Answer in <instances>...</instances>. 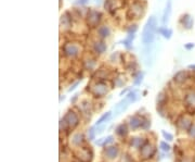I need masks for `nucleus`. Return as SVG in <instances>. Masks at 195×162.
Listing matches in <instances>:
<instances>
[{
	"mask_svg": "<svg viewBox=\"0 0 195 162\" xmlns=\"http://www.w3.org/2000/svg\"><path fill=\"white\" fill-rule=\"evenodd\" d=\"M116 133H117V135H119L120 137L126 136L127 133H128V129H127L126 124H120V125L116 129Z\"/></svg>",
	"mask_w": 195,
	"mask_h": 162,
	"instance_id": "obj_18",
	"label": "nucleus"
},
{
	"mask_svg": "<svg viewBox=\"0 0 195 162\" xmlns=\"http://www.w3.org/2000/svg\"><path fill=\"white\" fill-rule=\"evenodd\" d=\"M194 48H195V44L194 43H188V44H186V45H184V49H186V50H188V51L193 50Z\"/></svg>",
	"mask_w": 195,
	"mask_h": 162,
	"instance_id": "obj_24",
	"label": "nucleus"
},
{
	"mask_svg": "<svg viewBox=\"0 0 195 162\" xmlns=\"http://www.w3.org/2000/svg\"><path fill=\"white\" fill-rule=\"evenodd\" d=\"M157 19L152 15L148 19L146 23H145L144 27H143L142 35H141V41L143 45H151L154 43L155 34L157 32Z\"/></svg>",
	"mask_w": 195,
	"mask_h": 162,
	"instance_id": "obj_1",
	"label": "nucleus"
},
{
	"mask_svg": "<svg viewBox=\"0 0 195 162\" xmlns=\"http://www.w3.org/2000/svg\"><path fill=\"white\" fill-rule=\"evenodd\" d=\"M109 117H111V112H106L105 114H103L102 117L100 118V119L98 120V122L95 123V125H97V126H99V125H101V124L105 123V122H106L107 120L109 119Z\"/></svg>",
	"mask_w": 195,
	"mask_h": 162,
	"instance_id": "obj_19",
	"label": "nucleus"
},
{
	"mask_svg": "<svg viewBox=\"0 0 195 162\" xmlns=\"http://www.w3.org/2000/svg\"><path fill=\"white\" fill-rule=\"evenodd\" d=\"M143 61H144V64L148 68H151L154 63L155 60V46L153 44L151 45H145L144 49H143Z\"/></svg>",
	"mask_w": 195,
	"mask_h": 162,
	"instance_id": "obj_2",
	"label": "nucleus"
},
{
	"mask_svg": "<svg viewBox=\"0 0 195 162\" xmlns=\"http://www.w3.org/2000/svg\"><path fill=\"white\" fill-rule=\"evenodd\" d=\"M186 79H188V71H184V70L177 72L176 75L174 76L175 82H177V83H183Z\"/></svg>",
	"mask_w": 195,
	"mask_h": 162,
	"instance_id": "obj_12",
	"label": "nucleus"
},
{
	"mask_svg": "<svg viewBox=\"0 0 195 162\" xmlns=\"http://www.w3.org/2000/svg\"><path fill=\"white\" fill-rule=\"evenodd\" d=\"M89 2V0H77L76 3L77 5H80V6H85Z\"/></svg>",
	"mask_w": 195,
	"mask_h": 162,
	"instance_id": "obj_31",
	"label": "nucleus"
},
{
	"mask_svg": "<svg viewBox=\"0 0 195 162\" xmlns=\"http://www.w3.org/2000/svg\"><path fill=\"white\" fill-rule=\"evenodd\" d=\"M126 98L130 101V102H134V101L137 100V98H138V96H137V91H130V93L126 96Z\"/></svg>",
	"mask_w": 195,
	"mask_h": 162,
	"instance_id": "obj_20",
	"label": "nucleus"
},
{
	"mask_svg": "<svg viewBox=\"0 0 195 162\" xmlns=\"http://www.w3.org/2000/svg\"><path fill=\"white\" fill-rule=\"evenodd\" d=\"M102 2H103V0H94V3L98 6V7H99V6L102 5Z\"/></svg>",
	"mask_w": 195,
	"mask_h": 162,
	"instance_id": "obj_33",
	"label": "nucleus"
},
{
	"mask_svg": "<svg viewBox=\"0 0 195 162\" xmlns=\"http://www.w3.org/2000/svg\"><path fill=\"white\" fill-rule=\"evenodd\" d=\"M142 79H143V73H139V76L137 77V79L134 81V84H136V85H139V84L142 82Z\"/></svg>",
	"mask_w": 195,
	"mask_h": 162,
	"instance_id": "obj_26",
	"label": "nucleus"
},
{
	"mask_svg": "<svg viewBox=\"0 0 195 162\" xmlns=\"http://www.w3.org/2000/svg\"><path fill=\"white\" fill-rule=\"evenodd\" d=\"M93 93H94L95 96L101 97V96L105 95L107 93V86L104 83H102V82L95 84V86L93 87Z\"/></svg>",
	"mask_w": 195,
	"mask_h": 162,
	"instance_id": "obj_8",
	"label": "nucleus"
},
{
	"mask_svg": "<svg viewBox=\"0 0 195 162\" xmlns=\"http://www.w3.org/2000/svg\"><path fill=\"white\" fill-rule=\"evenodd\" d=\"M134 37H136L134 34H128L127 38H125L121 43H123V45H124L127 49H131V48H132V41L133 39H134Z\"/></svg>",
	"mask_w": 195,
	"mask_h": 162,
	"instance_id": "obj_16",
	"label": "nucleus"
},
{
	"mask_svg": "<svg viewBox=\"0 0 195 162\" xmlns=\"http://www.w3.org/2000/svg\"><path fill=\"white\" fill-rule=\"evenodd\" d=\"M78 84H79V82H76V83H75L74 85L72 86L71 88L68 89V91H74V89H76V87H77V86H78Z\"/></svg>",
	"mask_w": 195,
	"mask_h": 162,
	"instance_id": "obj_32",
	"label": "nucleus"
},
{
	"mask_svg": "<svg viewBox=\"0 0 195 162\" xmlns=\"http://www.w3.org/2000/svg\"><path fill=\"white\" fill-rule=\"evenodd\" d=\"M142 123H143V121L139 117H133L130 119V125L133 129H138V127L142 126Z\"/></svg>",
	"mask_w": 195,
	"mask_h": 162,
	"instance_id": "obj_17",
	"label": "nucleus"
},
{
	"mask_svg": "<svg viewBox=\"0 0 195 162\" xmlns=\"http://www.w3.org/2000/svg\"><path fill=\"white\" fill-rule=\"evenodd\" d=\"M95 65V62H94V60H91V59H89V60H87L86 61V68L87 69H89V70H91L93 67Z\"/></svg>",
	"mask_w": 195,
	"mask_h": 162,
	"instance_id": "obj_23",
	"label": "nucleus"
},
{
	"mask_svg": "<svg viewBox=\"0 0 195 162\" xmlns=\"http://www.w3.org/2000/svg\"><path fill=\"white\" fill-rule=\"evenodd\" d=\"M172 11V5H171V0H168V2L166 5V8L164 10V13H163V24H167L170 19V15H171Z\"/></svg>",
	"mask_w": 195,
	"mask_h": 162,
	"instance_id": "obj_9",
	"label": "nucleus"
},
{
	"mask_svg": "<svg viewBox=\"0 0 195 162\" xmlns=\"http://www.w3.org/2000/svg\"><path fill=\"white\" fill-rule=\"evenodd\" d=\"M98 35L100 36L101 38H107L111 35V29L107 25H101L98 27Z\"/></svg>",
	"mask_w": 195,
	"mask_h": 162,
	"instance_id": "obj_10",
	"label": "nucleus"
},
{
	"mask_svg": "<svg viewBox=\"0 0 195 162\" xmlns=\"http://www.w3.org/2000/svg\"><path fill=\"white\" fill-rule=\"evenodd\" d=\"M63 51H64L65 56H67V57H69V58H74V57H76V56H78L79 47L76 45V44L68 43V44H66V45H64Z\"/></svg>",
	"mask_w": 195,
	"mask_h": 162,
	"instance_id": "obj_3",
	"label": "nucleus"
},
{
	"mask_svg": "<svg viewBox=\"0 0 195 162\" xmlns=\"http://www.w3.org/2000/svg\"><path fill=\"white\" fill-rule=\"evenodd\" d=\"M105 155H106L107 158L109 159H114V158L117 157L118 155V149L116 147H109L105 149Z\"/></svg>",
	"mask_w": 195,
	"mask_h": 162,
	"instance_id": "obj_15",
	"label": "nucleus"
},
{
	"mask_svg": "<svg viewBox=\"0 0 195 162\" xmlns=\"http://www.w3.org/2000/svg\"><path fill=\"white\" fill-rule=\"evenodd\" d=\"M106 48H107L106 45H105L103 41H95V43L93 44V50L97 53H99V55L104 53L105 51H106Z\"/></svg>",
	"mask_w": 195,
	"mask_h": 162,
	"instance_id": "obj_11",
	"label": "nucleus"
},
{
	"mask_svg": "<svg viewBox=\"0 0 195 162\" xmlns=\"http://www.w3.org/2000/svg\"><path fill=\"white\" fill-rule=\"evenodd\" d=\"M188 69H190V70H194L195 71V64H190L188 67Z\"/></svg>",
	"mask_w": 195,
	"mask_h": 162,
	"instance_id": "obj_34",
	"label": "nucleus"
},
{
	"mask_svg": "<svg viewBox=\"0 0 195 162\" xmlns=\"http://www.w3.org/2000/svg\"><path fill=\"white\" fill-rule=\"evenodd\" d=\"M101 13L99 11H97V10H90V11L88 12V24L90 25V26H97L98 24H99V22L101 21Z\"/></svg>",
	"mask_w": 195,
	"mask_h": 162,
	"instance_id": "obj_5",
	"label": "nucleus"
},
{
	"mask_svg": "<svg viewBox=\"0 0 195 162\" xmlns=\"http://www.w3.org/2000/svg\"><path fill=\"white\" fill-rule=\"evenodd\" d=\"M162 133H163V136H164V137L167 139V141H172V135H170V134L166 133L165 131H163Z\"/></svg>",
	"mask_w": 195,
	"mask_h": 162,
	"instance_id": "obj_28",
	"label": "nucleus"
},
{
	"mask_svg": "<svg viewBox=\"0 0 195 162\" xmlns=\"http://www.w3.org/2000/svg\"><path fill=\"white\" fill-rule=\"evenodd\" d=\"M94 129H93V127H91L90 129H89V138L90 139H93L94 138Z\"/></svg>",
	"mask_w": 195,
	"mask_h": 162,
	"instance_id": "obj_30",
	"label": "nucleus"
},
{
	"mask_svg": "<svg viewBox=\"0 0 195 162\" xmlns=\"http://www.w3.org/2000/svg\"><path fill=\"white\" fill-rule=\"evenodd\" d=\"M180 24L184 29L191 31L194 27V19H193V17L191 14L186 13V14H183L180 17Z\"/></svg>",
	"mask_w": 195,
	"mask_h": 162,
	"instance_id": "obj_4",
	"label": "nucleus"
},
{
	"mask_svg": "<svg viewBox=\"0 0 195 162\" xmlns=\"http://www.w3.org/2000/svg\"><path fill=\"white\" fill-rule=\"evenodd\" d=\"M129 103H130V101H129L127 98H125L124 100L119 101V102L114 107V114L119 115L120 113H123L124 111H126L127 108H128V106H129Z\"/></svg>",
	"mask_w": 195,
	"mask_h": 162,
	"instance_id": "obj_6",
	"label": "nucleus"
},
{
	"mask_svg": "<svg viewBox=\"0 0 195 162\" xmlns=\"http://www.w3.org/2000/svg\"><path fill=\"white\" fill-rule=\"evenodd\" d=\"M160 147H162V149L164 151H168L169 149H170V147H169L166 143H164V141H162V143H160Z\"/></svg>",
	"mask_w": 195,
	"mask_h": 162,
	"instance_id": "obj_27",
	"label": "nucleus"
},
{
	"mask_svg": "<svg viewBox=\"0 0 195 162\" xmlns=\"http://www.w3.org/2000/svg\"><path fill=\"white\" fill-rule=\"evenodd\" d=\"M60 24H61V26L64 27V29H68V27H71L72 20H71V17H68V13H64V14H62L61 20H60Z\"/></svg>",
	"mask_w": 195,
	"mask_h": 162,
	"instance_id": "obj_13",
	"label": "nucleus"
},
{
	"mask_svg": "<svg viewBox=\"0 0 195 162\" xmlns=\"http://www.w3.org/2000/svg\"><path fill=\"white\" fill-rule=\"evenodd\" d=\"M64 121H65V123L68 124L69 126L75 127L77 124H78V117H77V114L75 113V112L69 111L68 113L64 117Z\"/></svg>",
	"mask_w": 195,
	"mask_h": 162,
	"instance_id": "obj_7",
	"label": "nucleus"
},
{
	"mask_svg": "<svg viewBox=\"0 0 195 162\" xmlns=\"http://www.w3.org/2000/svg\"><path fill=\"white\" fill-rule=\"evenodd\" d=\"M157 32L160 34V35H163V37L166 39H170L172 36V29H168V27H160V29H157Z\"/></svg>",
	"mask_w": 195,
	"mask_h": 162,
	"instance_id": "obj_14",
	"label": "nucleus"
},
{
	"mask_svg": "<svg viewBox=\"0 0 195 162\" xmlns=\"http://www.w3.org/2000/svg\"><path fill=\"white\" fill-rule=\"evenodd\" d=\"M140 143H142V141H141V138H133V141H131V145L137 146V147H139V146H140Z\"/></svg>",
	"mask_w": 195,
	"mask_h": 162,
	"instance_id": "obj_25",
	"label": "nucleus"
},
{
	"mask_svg": "<svg viewBox=\"0 0 195 162\" xmlns=\"http://www.w3.org/2000/svg\"><path fill=\"white\" fill-rule=\"evenodd\" d=\"M109 143H113V136H109L107 138H104V144L103 145H107V144H109Z\"/></svg>",
	"mask_w": 195,
	"mask_h": 162,
	"instance_id": "obj_29",
	"label": "nucleus"
},
{
	"mask_svg": "<svg viewBox=\"0 0 195 162\" xmlns=\"http://www.w3.org/2000/svg\"><path fill=\"white\" fill-rule=\"evenodd\" d=\"M137 29H138V26H137L136 24H133V25H130V26L127 29V33L128 34H136Z\"/></svg>",
	"mask_w": 195,
	"mask_h": 162,
	"instance_id": "obj_22",
	"label": "nucleus"
},
{
	"mask_svg": "<svg viewBox=\"0 0 195 162\" xmlns=\"http://www.w3.org/2000/svg\"><path fill=\"white\" fill-rule=\"evenodd\" d=\"M83 136L81 135V134H76V135L74 136L73 143H74L75 145H80V143L83 141Z\"/></svg>",
	"mask_w": 195,
	"mask_h": 162,
	"instance_id": "obj_21",
	"label": "nucleus"
}]
</instances>
